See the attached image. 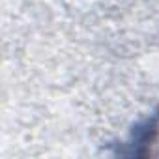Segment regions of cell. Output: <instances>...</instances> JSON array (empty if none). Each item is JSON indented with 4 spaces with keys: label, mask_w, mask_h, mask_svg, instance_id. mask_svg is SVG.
I'll list each match as a JSON object with an SVG mask.
<instances>
[{
    "label": "cell",
    "mask_w": 159,
    "mask_h": 159,
    "mask_svg": "<svg viewBox=\"0 0 159 159\" xmlns=\"http://www.w3.org/2000/svg\"><path fill=\"white\" fill-rule=\"evenodd\" d=\"M157 135H159V114H153V116L144 118L142 122H139L133 127V131H131V135H129V139L125 142L127 150H124L120 153H125V155H146L150 152L148 148L155 142Z\"/></svg>",
    "instance_id": "1"
}]
</instances>
